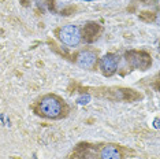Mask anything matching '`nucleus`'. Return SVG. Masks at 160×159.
<instances>
[{"label":"nucleus","instance_id":"2eb2a0df","mask_svg":"<svg viewBox=\"0 0 160 159\" xmlns=\"http://www.w3.org/2000/svg\"><path fill=\"white\" fill-rule=\"evenodd\" d=\"M21 2H22V6H25V7L29 6V2H28V0H21Z\"/></svg>","mask_w":160,"mask_h":159},{"label":"nucleus","instance_id":"0eeeda50","mask_svg":"<svg viewBox=\"0 0 160 159\" xmlns=\"http://www.w3.org/2000/svg\"><path fill=\"white\" fill-rule=\"evenodd\" d=\"M126 150L118 144H104L97 154V159H123Z\"/></svg>","mask_w":160,"mask_h":159},{"label":"nucleus","instance_id":"ddd939ff","mask_svg":"<svg viewBox=\"0 0 160 159\" xmlns=\"http://www.w3.org/2000/svg\"><path fill=\"white\" fill-rule=\"evenodd\" d=\"M153 126H155L156 129L159 128V118H156V119H155V124H153Z\"/></svg>","mask_w":160,"mask_h":159},{"label":"nucleus","instance_id":"9b49d317","mask_svg":"<svg viewBox=\"0 0 160 159\" xmlns=\"http://www.w3.org/2000/svg\"><path fill=\"white\" fill-rule=\"evenodd\" d=\"M89 99H90L89 95L82 96V97H79V99H78V103H79V104H86V103H89Z\"/></svg>","mask_w":160,"mask_h":159},{"label":"nucleus","instance_id":"7ed1b4c3","mask_svg":"<svg viewBox=\"0 0 160 159\" xmlns=\"http://www.w3.org/2000/svg\"><path fill=\"white\" fill-rule=\"evenodd\" d=\"M126 63L129 64V67H132L133 70H141L145 71L152 66V56L151 54L142 49H130L125 54Z\"/></svg>","mask_w":160,"mask_h":159},{"label":"nucleus","instance_id":"dca6fc26","mask_svg":"<svg viewBox=\"0 0 160 159\" xmlns=\"http://www.w3.org/2000/svg\"><path fill=\"white\" fill-rule=\"evenodd\" d=\"M155 4H159V0H155Z\"/></svg>","mask_w":160,"mask_h":159},{"label":"nucleus","instance_id":"20e7f679","mask_svg":"<svg viewBox=\"0 0 160 159\" xmlns=\"http://www.w3.org/2000/svg\"><path fill=\"white\" fill-rule=\"evenodd\" d=\"M72 60L78 67L88 71H93L96 70L97 64H99V51L93 48H82L74 54Z\"/></svg>","mask_w":160,"mask_h":159},{"label":"nucleus","instance_id":"f03ea898","mask_svg":"<svg viewBox=\"0 0 160 159\" xmlns=\"http://www.w3.org/2000/svg\"><path fill=\"white\" fill-rule=\"evenodd\" d=\"M90 93L97 97H103L112 102H136V100L142 99V93L137 92L130 88H121V86H101V88H94Z\"/></svg>","mask_w":160,"mask_h":159},{"label":"nucleus","instance_id":"f8f14e48","mask_svg":"<svg viewBox=\"0 0 160 159\" xmlns=\"http://www.w3.org/2000/svg\"><path fill=\"white\" fill-rule=\"evenodd\" d=\"M47 4H48V8L51 11H55V0H47Z\"/></svg>","mask_w":160,"mask_h":159},{"label":"nucleus","instance_id":"f257e3e1","mask_svg":"<svg viewBox=\"0 0 160 159\" xmlns=\"http://www.w3.org/2000/svg\"><path fill=\"white\" fill-rule=\"evenodd\" d=\"M32 110L36 115L45 119H62L70 113L68 104L55 93H47L41 96L37 102L32 104Z\"/></svg>","mask_w":160,"mask_h":159},{"label":"nucleus","instance_id":"f3484780","mask_svg":"<svg viewBox=\"0 0 160 159\" xmlns=\"http://www.w3.org/2000/svg\"><path fill=\"white\" fill-rule=\"evenodd\" d=\"M85 2H92V0H85Z\"/></svg>","mask_w":160,"mask_h":159},{"label":"nucleus","instance_id":"423d86ee","mask_svg":"<svg viewBox=\"0 0 160 159\" xmlns=\"http://www.w3.org/2000/svg\"><path fill=\"white\" fill-rule=\"evenodd\" d=\"M119 62H121V58L118 54L114 52H107L104 56L99 58V69L101 74L104 77H112L118 71Z\"/></svg>","mask_w":160,"mask_h":159},{"label":"nucleus","instance_id":"39448f33","mask_svg":"<svg viewBox=\"0 0 160 159\" xmlns=\"http://www.w3.org/2000/svg\"><path fill=\"white\" fill-rule=\"evenodd\" d=\"M56 36L60 40L62 44L67 47H78L82 41L81 29L77 25H64L56 30Z\"/></svg>","mask_w":160,"mask_h":159},{"label":"nucleus","instance_id":"4468645a","mask_svg":"<svg viewBox=\"0 0 160 159\" xmlns=\"http://www.w3.org/2000/svg\"><path fill=\"white\" fill-rule=\"evenodd\" d=\"M141 3H144V4H151V2L152 0H140Z\"/></svg>","mask_w":160,"mask_h":159},{"label":"nucleus","instance_id":"9d476101","mask_svg":"<svg viewBox=\"0 0 160 159\" xmlns=\"http://www.w3.org/2000/svg\"><path fill=\"white\" fill-rule=\"evenodd\" d=\"M78 10V7L77 6H68L66 7V8H63L60 11V15H64V17H68V15H71V14H74L75 11Z\"/></svg>","mask_w":160,"mask_h":159},{"label":"nucleus","instance_id":"1a4fd4ad","mask_svg":"<svg viewBox=\"0 0 160 159\" xmlns=\"http://www.w3.org/2000/svg\"><path fill=\"white\" fill-rule=\"evenodd\" d=\"M138 18H140L142 22H147V23H151L156 19V13H152V11H141L138 14Z\"/></svg>","mask_w":160,"mask_h":159},{"label":"nucleus","instance_id":"6e6552de","mask_svg":"<svg viewBox=\"0 0 160 159\" xmlns=\"http://www.w3.org/2000/svg\"><path fill=\"white\" fill-rule=\"evenodd\" d=\"M101 32H103L101 25H99L97 22H93V21H90V22L85 23V26L81 29V37H82V40L85 43H93V41H96V40L99 38Z\"/></svg>","mask_w":160,"mask_h":159}]
</instances>
